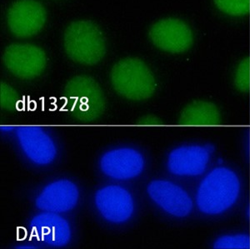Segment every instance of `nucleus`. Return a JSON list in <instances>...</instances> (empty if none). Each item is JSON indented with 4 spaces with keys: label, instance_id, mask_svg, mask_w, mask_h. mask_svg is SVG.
Listing matches in <instances>:
<instances>
[{
    "label": "nucleus",
    "instance_id": "2",
    "mask_svg": "<svg viewBox=\"0 0 250 249\" xmlns=\"http://www.w3.org/2000/svg\"><path fill=\"white\" fill-rule=\"evenodd\" d=\"M64 100L66 110L82 122H93L105 110V99L100 85L85 75L68 81L64 88Z\"/></svg>",
    "mask_w": 250,
    "mask_h": 249
},
{
    "label": "nucleus",
    "instance_id": "6",
    "mask_svg": "<svg viewBox=\"0 0 250 249\" xmlns=\"http://www.w3.org/2000/svg\"><path fill=\"white\" fill-rule=\"evenodd\" d=\"M3 59L12 74L23 80L40 76L45 68V53L31 44H12L6 48Z\"/></svg>",
    "mask_w": 250,
    "mask_h": 249
},
{
    "label": "nucleus",
    "instance_id": "1",
    "mask_svg": "<svg viewBox=\"0 0 250 249\" xmlns=\"http://www.w3.org/2000/svg\"><path fill=\"white\" fill-rule=\"evenodd\" d=\"M241 182L229 167H214L204 177L197 189L195 202L203 214L219 216L228 212L239 201Z\"/></svg>",
    "mask_w": 250,
    "mask_h": 249
},
{
    "label": "nucleus",
    "instance_id": "21",
    "mask_svg": "<svg viewBox=\"0 0 250 249\" xmlns=\"http://www.w3.org/2000/svg\"><path fill=\"white\" fill-rule=\"evenodd\" d=\"M14 129V127L11 126H1V131L3 132H10Z\"/></svg>",
    "mask_w": 250,
    "mask_h": 249
},
{
    "label": "nucleus",
    "instance_id": "7",
    "mask_svg": "<svg viewBox=\"0 0 250 249\" xmlns=\"http://www.w3.org/2000/svg\"><path fill=\"white\" fill-rule=\"evenodd\" d=\"M151 199L169 215L185 218L193 208V199L182 187L173 182L157 179L147 187Z\"/></svg>",
    "mask_w": 250,
    "mask_h": 249
},
{
    "label": "nucleus",
    "instance_id": "12",
    "mask_svg": "<svg viewBox=\"0 0 250 249\" xmlns=\"http://www.w3.org/2000/svg\"><path fill=\"white\" fill-rule=\"evenodd\" d=\"M16 135L21 149L35 165H48L56 158V146L51 137L41 127L37 126L18 127Z\"/></svg>",
    "mask_w": 250,
    "mask_h": 249
},
{
    "label": "nucleus",
    "instance_id": "22",
    "mask_svg": "<svg viewBox=\"0 0 250 249\" xmlns=\"http://www.w3.org/2000/svg\"><path fill=\"white\" fill-rule=\"evenodd\" d=\"M19 249H35V247L29 246V245H25V246L20 247Z\"/></svg>",
    "mask_w": 250,
    "mask_h": 249
},
{
    "label": "nucleus",
    "instance_id": "17",
    "mask_svg": "<svg viewBox=\"0 0 250 249\" xmlns=\"http://www.w3.org/2000/svg\"><path fill=\"white\" fill-rule=\"evenodd\" d=\"M220 11L230 16H244L250 10V0H213Z\"/></svg>",
    "mask_w": 250,
    "mask_h": 249
},
{
    "label": "nucleus",
    "instance_id": "4",
    "mask_svg": "<svg viewBox=\"0 0 250 249\" xmlns=\"http://www.w3.org/2000/svg\"><path fill=\"white\" fill-rule=\"evenodd\" d=\"M111 82L118 94L134 101L149 99L156 88L150 69L138 59H126L117 62L111 72Z\"/></svg>",
    "mask_w": 250,
    "mask_h": 249
},
{
    "label": "nucleus",
    "instance_id": "19",
    "mask_svg": "<svg viewBox=\"0 0 250 249\" xmlns=\"http://www.w3.org/2000/svg\"><path fill=\"white\" fill-rule=\"evenodd\" d=\"M19 103V95L16 91L4 83H1L0 104L2 108L8 111L15 110Z\"/></svg>",
    "mask_w": 250,
    "mask_h": 249
},
{
    "label": "nucleus",
    "instance_id": "13",
    "mask_svg": "<svg viewBox=\"0 0 250 249\" xmlns=\"http://www.w3.org/2000/svg\"><path fill=\"white\" fill-rule=\"evenodd\" d=\"M31 237L54 248L66 246L71 239V228L64 218L55 212H44L30 224Z\"/></svg>",
    "mask_w": 250,
    "mask_h": 249
},
{
    "label": "nucleus",
    "instance_id": "14",
    "mask_svg": "<svg viewBox=\"0 0 250 249\" xmlns=\"http://www.w3.org/2000/svg\"><path fill=\"white\" fill-rule=\"evenodd\" d=\"M80 193L73 182L61 179L53 182L36 198V207L43 212H65L74 208Z\"/></svg>",
    "mask_w": 250,
    "mask_h": 249
},
{
    "label": "nucleus",
    "instance_id": "10",
    "mask_svg": "<svg viewBox=\"0 0 250 249\" xmlns=\"http://www.w3.org/2000/svg\"><path fill=\"white\" fill-rule=\"evenodd\" d=\"M95 204L101 215L113 224L128 221L134 212V200L130 193L117 185L99 190L95 195Z\"/></svg>",
    "mask_w": 250,
    "mask_h": 249
},
{
    "label": "nucleus",
    "instance_id": "3",
    "mask_svg": "<svg viewBox=\"0 0 250 249\" xmlns=\"http://www.w3.org/2000/svg\"><path fill=\"white\" fill-rule=\"evenodd\" d=\"M64 48L68 57L75 62L94 65L105 54V40L96 24L80 20L66 28Z\"/></svg>",
    "mask_w": 250,
    "mask_h": 249
},
{
    "label": "nucleus",
    "instance_id": "20",
    "mask_svg": "<svg viewBox=\"0 0 250 249\" xmlns=\"http://www.w3.org/2000/svg\"><path fill=\"white\" fill-rule=\"evenodd\" d=\"M137 124L141 125V126H160V125H164V123L161 119L154 115H147L139 119Z\"/></svg>",
    "mask_w": 250,
    "mask_h": 249
},
{
    "label": "nucleus",
    "instance_id": "9",
    "mask_svg": "<svg viewBox=\"0 0 250 249\" xmlns=\"http://www.w3.org/2000/svg\"><path fill=\"white\" fill-rule=\"evenodd\" d=\"M149 37L154 45L170 54L187 51L193 44V32L182 20L166 19L152 26Z\"/></svg>",
    "mask_w": 250,
    "mask_h": 249
},
{
    "label": "nucleus",
    "instance_id": "11",
    "mask_svg": "<svg viewBox=\"0 0 250 249\" xmlns=\"http://www.w3.org/2000/svg\"><path fill=\"white\" fill-rule=\"evenodd\" d=\"M145 165L142 154L129 147L108 151L100 160V168L103 173L117 180L136 178L142 173Z\"/></svg>",
    "mask_w": 250,
    "mask_h": 249
},
{
    "label": "nucleus",
    "instance_id": "5",
    "mask_svg": "<svg viewBox=\"0 0 250 249\" xmlns=\"http://www.w3.org/2000/svg\"><path fill=\"white\" fill-rule=\"evenodd\" d=\"M213 151L210 145H191L176 147L168 155V171L179 177L202 175L210 164Z\"/></svg>",
    "mask_w": 250,
    "mask_h": 249
},
{
    "label": "nucleus",
    "instance_id": "23",
    "mask_svg": "<svg viewBox=\"0 0 250 249\" xmlns=\"http://www.w3.org/2000/svg\"></svg>",
    "mask_w": 250,
    "mask_h": 249
},
{
    "label": "nucleus",
    "instance_id": "15",
    "mask_svg": "<svg viewBox=\"0 0 250 249\" xmlns=\"http://www.w3.org/2000/svg\"><path fill=\"white\" fill-rule=\"evenodd\" d=\"M221 113L216 105L205 100L193 101L180 114L179 124L183 126H218L221 124Z\"/></svg>",
    "mask_w": 250,
    "mask_h": 249
},
{
    "label": "nucleus",
    "instance_id": "8",
    "mask_svg": "<svg viewBox=\"0 0 250 249\" xmlns=\"http://www.w3.org/2000/svg\"><path fill=\"white\" fill-rule=\"evenodd\" d=\"M46 10L35 0H18L8 13V24L12 34L17 38L31 37L43 28L46 22Z\"/></svg>",
    "mask_w": 250,
    "mask_h": 249
},
{
    "label": "nucleus",
    "instance_id": "16",
    "mask_svg": "<svg viewBox=\"0 0 250 249\" xmlns=\"http://www.w3.org/2000/svg\"><path fill=\"white\" fill-rule=\"evenodd\" d=\"M215 249H250V236L247 233H230L216 238L213 243Z\"/></svg>",
    "mask_w": 250,
    "mask_h": 249
},
{
    "label": "nucleus",
    "instance_id": "18",
    "mask_svg": "<svg viewBox=\"0 0 250 249\" xmlns=\"http://www.w3.org/2000/svg\"><path fill=\"white\" fill-rule=\"evenodd\" d=\"M234 85L242 93H248L250 90V61L245 59L239 62L234 74Z\"/></svg>",
    "mask_w": 250,
    "mask_h": 249
}]
</instances>
